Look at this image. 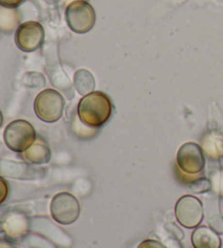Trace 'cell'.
I'll return each instance as SVG.
<instances>
[{
	"label": "cell",
	"instance_id": "cell-1",
	"mask_svg": "<svg viewBox=\"0 0 223 248\" xmlns=\"http://www.w3.org/2000/svg\"><path fill=\"white\" fill-rule=\"evenodd\" d=\"M113 105L110 97L102 92H92L79 101L78 116L82 123L92 128H99L110 120Z\"/></svg>",
	"mask_w": 223,
	"mask_h": 248
},
{
	"label": "cell",
	"instance_id": "cell-2",
	"mask_svg": "<svg viewBox=\"0 0 223 248\" xmlns=\"http://www.w3.org/2000/svg\"><path fill=\"white\" fill-rule=\"evenodd\" d=\"M36 132L29 121L15 120L8 124L3 132V140L7 147L15 153H23L36 140Z\"/></svg>",
	"mask_w": 223,
	"mask_h": 248
},
{
	"label": "cell",
	"instance_id": "cell-3",
	"mask_svg": "<svg viewBox=\"0 0 223 248\" xmlns=\"http://www.w3.org/2000/svg\"><path fill=\"white\" fill-rule=\"evenodd\" d=\"M65 101L59 92L51 88L39 93L34 101V110L42 121L53 123L64 114Z\"/></svg>",
	"mask_w": 223,
	"mask_h": 248
},
{
	"label": "cell",
	"instance_id": "cell-4",
	"mask_svg": "<svg viewBox=\"0 0 223 248\" xmlns=\"http://www.w3.org/2000/svg\"><path fill=\"white\" fill-rule=\"evenodd\" d=\"M65 20L69 28L78 34L89 32L95 25L96 13L87 1H74L65 9Z\"/></svg>",
	"mask_w": 223,
	"mask_h": 248
},
{
	"label": "cell",
	"instance_id": "cell-5",
	"mask_svg": "<svg viewBox=\"0 0 223 248\" xmlns=\"http://www.w3.org/2000/svg\"><path fill=\"white\" fill-rule=\"evenodd\" d=\"M80 202L74 195L62 192L53 196L50 203V215L57 223L69 225L80 217Z\"/></svg>",
	"mask_w": 223,
	"mask_h": 248
},
{
	"label": "cell",
	"instance_id": "cell-6",
	"mask_svg": "<svg viewBox=\"0 0 223 248\" xmlns=\"http://www.w3.org/2000/svg\"><path fill=\"white\" fill-rule=\"evenodd\" d=\"M175 214L182 227L195 229L199 227L204 219L203 202L193 195H184L176 202Z\"/></svg>",
	"mask_w": 223,
	"mask_h": 248
},
{
	"label": "cell",
	"instance_id": "cell-7",
	"mask_svg": "<svg viewBox=\"0 0 223 248\" xmlns=\"http://www.w3.org/2000/svg\"><path fill=\"white\" fill-rule=\"evenodd\" d=\"M175 165L185 173L193 175L203 173L206 159L200 145L194 141H187L183 144L178 148Z\"/></svg>",
	"mask_w": 223,
	"mask_h": 248
},
{
	"label": "cell",
	"instance_id": "cell-8",
	"mask_svg": "<svg viewBox=\"0 0 223 248\" xmlns=\"http://www.w3.org/2000/svg\"><path fill=\"white\" fill-rule=\"evenodd\" d=\"M45 39V31L38 22L29 21L22 23L16 32V44L19 49L33 52L42 47Z\"/></svg>",
	"mask_w": 223,
	"mask_h": 248
},
{
	"label": "cell",
	"instance_id": "cell-9",
	"mask_svg": "<svg viewBox=\"0 0 223 248\" xmlns=\"http://www.w3.org/2000/svg\"><path fill=\"white\" fill-rule=\"evenodd\" d=\"M1 229L8 241H21L30 232V221L24 214L13 211L4 217Z\"/></svg>",
	"mask_w": 223,
	"mask_h": 248
},
{
	"label": "cell",
	"instance_id": "cell-10",
	"mask_svg": "<svg viewBox=\"0 0 223 248\" xmlns=\"http://www.w3.org/2000/svg\"><path fill=\"white\" fill-rule=\"evenodd\" d=\"M24 161L32 165H44L50 161L51 150L49 148L47 141L43 137L37 136L34 143L29 149L20 154Z\"/></svg>",
	"mask_w": 223,
	"mask_h": 248
},
{
	"label": "cell",
	"instance_id": "cell-11",
	"mask_svg": "<svg viewBox=\"0 0 223 248\" xmlns=\"http://www.w3.org/2000/svg\"><path fill=\"white\" fill-rule=\"evenodd\" d=\"M205 156L210 160L218 161L223 159V133L219 131L207 132L200 141Z\"/></svg>",
	"mask_w": 223,
	"mask_h": 248
},
{
	"label": "cell",
	"instance_id": "cell-12",
	"mask_svg": "<svg viewBox=\"0 0 223 248\" xmlns=\"http://www.w3.org/2000/svg\"><path fill=\"white\" fill-rule=\"evenodd\" d=\"M191 245L194 248H221L222 242L215 230L202 225L193 231Z\"/></svg>",
	"mask_w": 223,
	"mask_h": 248
},
{
	"label": "cell",
	"instance_id": "cell-13",
	"mask_svg": "<svg viewBox=\"0 0 223 248\" xmlns=\"http://www.w3.org/2000/svg\"><path fill=\"white\" fill-rule=\"evenodd\" d=\"M21 25V15L16 9L0 6V32L11 34Z\"/></svg>",
	"mask_w": 223,
	"mask_h": 248
},
{
	"label": "cell",
	"instance_id": "cell-14",
	"mask_svg": "<svg viewBox=\"0 0 223 248\" xmlns=\"http://www.w3.org/2000/svg\"><path fill=\"white\" fill-rule=\"evenodd\" d=\"M209 181H210V188L213 190V193L223 198V168L213 172Z\"/></svg>",
	"mask_w": 223,
	"mask_h": 248
},
{
	"label": "cell",
	"instance_id": "cell-15",
	"mask_svg": "<svg viewBox=\"0 0 223 248\" xmlns=\"http://www.w3.org/2000/svg\"><path fill=\"white\" fill-rule=\"evenodd\" d=\"M175 176H176V179L180 181V182L182 183V184H184V185H186V186H190L193 184L195 181H197L199 178H202V175L203 173H200V174H195V175H193V174H189V173H185L184 171H182L180 168H178L176 165H175Z\"/></svg>",
	"mask_w": 223,
	"mask_h": 248
},
{
	"label": "cell",
	"instance_id": "cell-16",
	"mask_svg": "<svg viewBox=\"0 0 223 248\" xmlns=\"http://www.w3.org/2000/svg\"><path fill=\"white\" fill-rule=\"evenodd\" d=\"M9 192H10V188H9L8 182L0 176V205H2V203L7 201Z\"/></svg>",
	"mask_w": 223,
	"mask_h": 248
},
{
	"label": "cell",
	"instance_id": "cell-17",
	"mask_svg": "<svg viewBox=\"0 0 223 248\" xmlns=\"http://www.w3.org/2000/svg\"><path fill=\"white\" fill-rule=\"evenodd\" d=\"M137 248H167L161 243L155 240H146L142 242Z\"/></svg>",
	"mask_w": 223,
	"mask_h": 248
},
{
	"label": "cell",
	"instance_id": "cell-18",
	"mask_svg": "<svg viewBox=\"0 0 223 248\" xmlns=\"http://www.w3.org/2000/svg\"><path fill=\"white\" fill-rule=\"evenodd\" d=\"M25 0H0V6L4 8H11L16 9L19 6H21Z\"/></svg>",
	"mask_w": 223,
	"mask_h": 248
},
{
	"label": "cell",
	"instance_id": "cell-19",
	"mask_svg": "<svg viewBox=\"0 0 223 248\" xmlns=\"http://www.w3.org/2000/svg\"><path fill=\"white\" fill-rule=\"evenodd\" d=\"M0 248H15L8 241H0Z\"/></svg>",
	"mask_w": 223,
	"mask_h": 248
},
{
	"label": "cell",
	"instance_id": "cell-20",
	"mask_svg": "<svg viewBox=\"0 0 223 248\" xmlns=\"http://www.w3.org/2000/svg\"><path fill=\"white\" fill-rule=\"evenodd\" d=\"M74 1H80V0H61L62 4H64V6H65V8L68 7L70 3H72ZM83 1H87V0H83Z\"/></svg>",
	"mask_w": 223,
	"mask_h": 248
},
{
	"label": "cell",
	"instance_id": "cell-21",
	"mask_svg": "<svg viewBox=\"0 0 223 248\" xmlns=\"http://www.w3.org/2000/svg\"><path fill=\"white\" fill-rule=\"evenodd\" d=\"M2 123H3V116H2L1 110H0V128L2 126Z\"/></svg>",
	"mask_w": 223,
	"mask_h": 248
}]
</instances>
